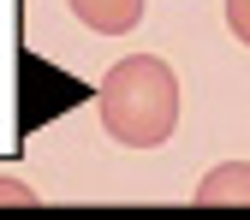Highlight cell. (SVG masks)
Here are the masks:
<instances>
[{
    "instance_id": "obj_4",
    "label": "cell",
    "mask_w": 250,
    "mask_h": 220,
    "mask_svg": "<svg viewBox=\"0 0 250 220\" xmlns=\"http://www.w3.org/2000/svg\"><path fill=\"white\" fill-rule=\"evenodd\" d=\"M0 202H12V208H36L42 197H36V191H30V184H24V179H0Z\"/></svg>"
},
{
    "instance_id": "obj_3",
    "label": "cell",
    "mask_w": 250,
    "mask_h": 220,
    "mask_svg": "<svg viewBox=\"0 0 250 220\" xmlns=\"http://www.w3.org/2000/svg\"><path fill=\"white\" fill-rule=\"evenodd\" d=\"M78 12V24H89L96 36H125L143 24V0H66Z\"/></svg>"
},
{
    "instance_id": "obj_5",
    "label": "cell",
    "mask_w": 250,
    "mask_h": 220,
    "mask_svg": "<svg viewBox=\"0 0 250 220\" xmlns=\"http://www.w3.org/2000/svg\"><path fill=\"white\" fill-rule=\"evenodd\" d=\"M227 30L250 48V0H227Z\"/></svg>"
},
{
    "instance_id": "obj_1",
    "label": "cell",
    "mask_w": 250,
    "mask_h": 220,
    "mask_svg": "<svg viewBox=\"0 0 250 220\" xmlns=\"http://www.w3.org/2000/svg\"><path fill=\"white\" fill-rule=\"evenodd\" d=\"M96 107H102V131L113 143L155 149L179 125V78L155 54H125V60L107 66V78L96 89Z\"/></svg>"
},
{
    "instance_id": "obj_2",
    "label": "cell",
    "mask_w": 250,
    "mask_h": 220,
    "mask_svg": "<svg viewBox=\"0 0 250 220\" xmlns=\"http://www.w3.org/2000/svg\"><path fill=\"white\" fill-rule=\"evenodd\" d=\"M197 208H250V161H227L214 167L197 191H191Z\"/></svg>"
}]
</instances>
